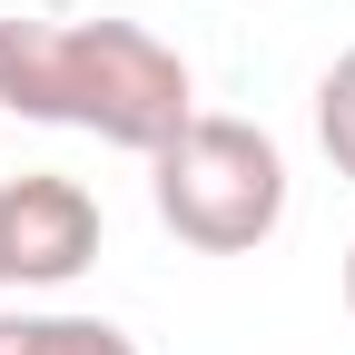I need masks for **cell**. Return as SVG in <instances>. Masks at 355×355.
Masks as SVG:
<instances>
[{"instance_id": "1", "label": "cell", "mask_w": 355, "mask_h": 355, "mask_svg": "<svg viewBox=\"0 0 355 355\" xmlns=\"http://www.w3.org/2000/svg\"><path fill=\"white\" fill-rule=\"evenodd\" d=\"M0 109L158 158L198 119V89L188 60L139 20H0Z\"/></svg>"}, {"instance_id": "5", "label": "cell", "mask_w": 355, "mask_h": 355, "mask_svg": "<svg viewBox=\"0 0 355 355\" xmlns=\"http://www.w3.org/2000/svg\"><path fill=\"white\" fill-rule=\"evenodd\" d=\"M316 139H326V158H336V178H355V50L316 79Z\"/></svg>"}, {"instance_id": "2", "label": "cell", "mask_w": 355, "mask_h": 355, "mask_svg": "<svg viewBox=\"0 0 355 355\" xmlns=\"http://www.w3.org/2000/svg\"><path fill=\"white\" fill-rule=\"evenodd\" d=\"M148 168H158L168 237H188L198 257H247V247L277 237V217H286V158H277V139H266L257 119L198 109Z\"/></svg>"}, {"instance_id": "6", "label": "cell", "mask_w": 355, "mask_h": 355, "mask_svg": "<svg viewBox=\"0 0 355 355\" xmlns=\"http://www.w3.org/2000/svg\"><path fill=\"white\" fill-rule=\"evenodd\" d=\"M345 316H355V247H345Z\"/></svg>"}, {"instance_id": "4", "label": "cell", "mask_w": 355, "mask_h": 355, "mask_svg": "<svg viewBox=\"0 0 355 355\" xmlns=\"http://www.w3.org/2000/svg\"><path fill=\"white\" fill-rule=\"evenodd\" d=\"M0 355H139L109 316H0Z\"/></svg>"}, {"instance_id": "7", "label": "cell", "mask_w": 355, "mask_h": 355, "mask_svg": "<svg viewBox=\"0 0 355 355\" xmlns=\"http://www.w3.org/2000/svg\"><path fill=\"white\" fill-rule=\"evenodd\" d=\"M0 286H10V277H0Z\"/></svg>"}, {"instance_id": "3", "label": "cell", "mask_w": 355, "mask_h": 355, "mask_svg": "<svg viewBox=\"0 0 355 355\" xmlns=\"http://www.w3.org/2000/svg\"><path fill=\"white\" fill-rule=\"evenodd\" d=\"M99 257V198L60 168L0 178V277L10 286H69Z\"/></svg>"}]
</instances>
